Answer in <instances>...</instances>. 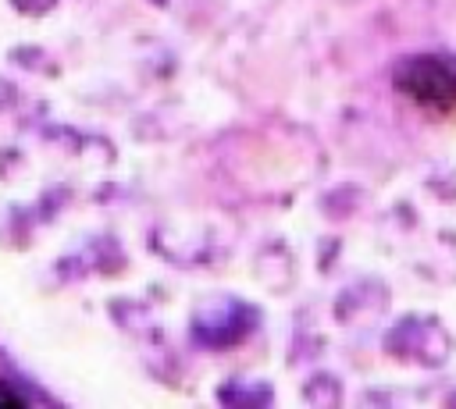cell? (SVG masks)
I'll list each match as a JSON object with an SVG mask.
<instances>
[{"label":"cell","mask_w":456,"mask_h":409,"mask_svg":"<svg viewBox=\"0 0 456 409\" xmlns=\"http://www.w3.org/2000/svg\"><path fill=\"white\" fill-rule=\"evenodd\" d=\"M0 402H18V398H14V395H11V391L0 384Z\"/></svg>","instance_id":"7a4b0ae2"},{"label":"cell","mask_w":456,"mask_h":409,"mask_svg":"<svg viewBox=\"0 0 456 409\" xmlns=\"http://www.w3.org/2000/svg\"><path fill=\"white\" fill-rule=\"evenodd\" d=\"M395 85L417 103H428L438 110L456 107V60L435 57V53L410 57L395 68Z\"/></svg>","instance_id":"6da1fadb"}]
</instances>
